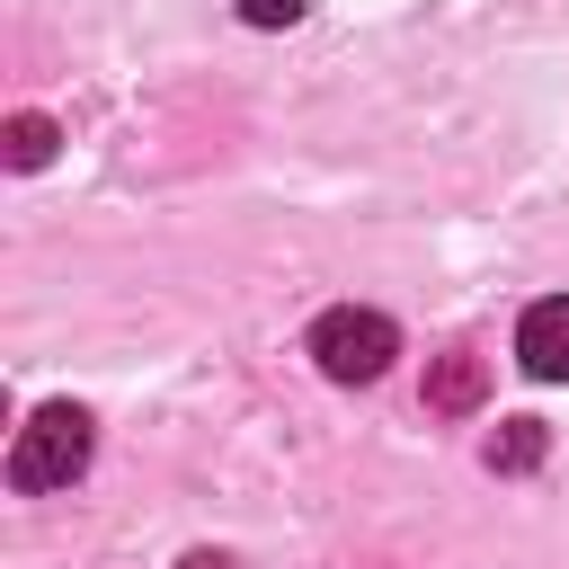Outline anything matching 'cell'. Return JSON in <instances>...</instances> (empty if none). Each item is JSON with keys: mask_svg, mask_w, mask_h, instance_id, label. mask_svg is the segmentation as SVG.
<instances>
[{"mask_svg": "<svg viewBox=\"0 0 569 569\" xmlns=\"http://www.w3.org/2000/svg\"><path fill=\"white\" fill-rule=\"evenodd\" d=\"M89 445H98L89 409L44 400V409L18 427V445H9V480H18V489H71V480L89 471Z\"/></svg>", "mask_w": 569, "mask_h": 569, "instance_id": "6da1fadb", "label": "cell"}, {"mask_svg": "<svg viewBox=\"0 0 569 569\" xmlns=\"http://www.w3.org/2000/svg\"><path fill=\"white\" fill-rule=\"evenodd\" d=\"M391 356H400V329H391L382 311L338 302V311H320V320H311V365H320L329 382H373Z\"/></svg>", "mask_w": 569, "mask_h": 569, "instance_id": "7a4b0ae2", "label": "cell"}, {"mask_svg": "<svg viewBox=\"0 0 569 569\" xmlns=\"http://www.w3.org/2000/svg\"><path fill=\"white\" fill-rule=\"evenodd\" d=\"M516 356H525V373H533V382H569V293H551V302H533V311H525Z\"/></svg>", "mask_w": 569, "mask_h": 569, "instance_id": "3957f363", "label": "cell"}, {"mask_svg": "<svg viewBox=\"0 0 569 569\" xmlns=\"http://www.w3.org/2000/svg\"><path fill=\"white\" fill-rule=\"evenodd\" d=\"M480 382H489V365H480L471 347H453V356L427 373V409H471V400H480Z\"/></svg>", "mask_w": 569, "mask_h": 569, "instance_id": "277c9868", "label": "cell"}, {"mask_svg": "<svg viewBox=\"0 0 569 569\" xmlns=\"http://www.w3.org/2000/svg\"><path fill=\"white\" fill-rule=\"evenodd\" d=\"M542 445H551V436H542V418H507V427L489 436V471H533V462H542Z\"/></svg>", "mask_w": 569, "mask_h": 569, "instance_id": "5b68a950", "label": "cell"}, {"mask_svg": "<svg viewBox=\"0 0 569 569\" xmlns=\"http://www.w3.org/2000/svg\"><path fill=\"white\" fill-rule=\"evenodd\" d=\"M53 160V116H9V169H44Z\"/></svg>", "mask_w": 569, "mask_h": 569, "instance_id": "8992f818", "label": "cell"}, {"mask_svg": "<svg viewBox=\"0 0 569 569\" xmlns=\"http://www.w3.org/2000/svg\"><path fill=\"white\" fill-rule=\"evenodd\" d=\"M240 18H249V27H293L302 0H240Z\"/></svg>", "mask_w": 569, "mask_h": 569, "instance_id": "52a82bcc", "label": "cell"}, {"mask_svg": "<svg viewBox=\"0 0 569 569\" xmlns=\"http://www.w3.org/2000/svg\"><path fill=\"white\" fill-rule=\"evenodd\" d=\"M178 569H231V560H222V551H187Z\"/></svg>", "mask_w": 569, "mask_h": 569, "instance_id": "ba28073f", "label": "cell"}]
</instances>
